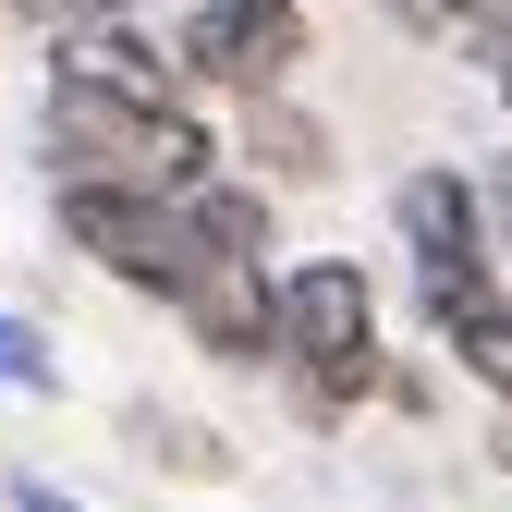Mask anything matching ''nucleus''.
<instances>
[{
  "label": "nucleus",
  "instance_id": "20e7f679",
  "mask_svg": "<svg viewBox=\"0 0 512 512\" xmlns=\"http://www.w3.org/2000/svg\"><path fill=\"white\" fill-rule=\"evenodd\" d=\"M61 244H74L98 281L147 293V305H183V281H196V244H183V208L171 196H98V183H61Z\"/></svg>",
  "mask_w": 512,
  "mask_h": 512
},
{
  "label": "nucleus",
  "instance_id": "0eeeda50",
  "mask_svg": "<svg viewBox=\"0 0 512 512\" xmlns=\"http://www.w3.org/2000/svg\"><path fill=\"white\" fill-rule=\"evenodd\" d=\"M49 74H74V86H98V98H135V110H196L183 74H171V49H159L147 25H61V37H49Z\"/></svg>",
  "mask_w": 512,
  "mask_h": 512
},
{
  "label": "nucleus",
  "instance_id": "4468645a",
  "mask_svg": "<svg viewBox=\"0 0 512 512\" xmlns=\"http://www.w3.org/2000/svg\"><path fill=\"white\" fill-rule=\"evenodd\" d=\"M0 500H13V512H86L74 488H61V476H13V488H0Z\"/></svg>",
  "mask_w": 512,
  "mask_h": 512
},
{
  "label": "nucleus",
  "instance_id": "7ed1b4c3",
  "mask_svg": "<svg viewBox=\"0 0 512 512\" xmlns=\"http://www.w3.org/2000/svg\"><path fill=\"white\" fill-rule=\"evenodd\" d=\"M305 61H317L305 0H196V13L171 25V74H183V98H196V86H220V98H293Z\"/></svg>",
  "mask_w": 512,
  "mask_h": 512
},
{
  "label": "nucleus",
  "instance_id": "9b49d317",
  "mask_svg": "<svg viewBox=\"0 0 512 512\" xmlns=\"http://www.w3.org/2000/svg\"><path fill=\"white\" fill-rule=\"evenodd\" d=\"M439 342H452V366L476 378V391L512 415V293H488V305H464L452 317V330H439Z\"/></svg>",
  "mask_w": 512,
  "mask_h": 512
},
{
  "label": "nucleus",
  "instance_id": "f257e3e1",
  "mask_svg": "<svg viewBox=\"0 0 512 512\" xmlns=\"http://www.w3.org/2000/svg\"><path fill=\"white\" fill-rule=\"evenodd\" d=\"M37 147H49V183H98V196H183V183L220 171V135L196 110H135V98H98L74 74H49Z\"/></svg>",
  "mask_w": 512,
  "mask_h": 512
},
{
  "label": "nucleus",
  "instance_id": "f8f14e48",
  "mask_svg": "<svg viewBox=\"0 0 512 512\" xmlns=\"http://www.w3.org/2000/svg\"><path fill=\"white\" fill-rule=\"evenodd\" d=\"M0 391H61V354H49V330H37V317H13V305H0Z\"/></svg>",
  "mask_w": 512,
  "mask_h": 512
},
{
  "label": "nucleus",
  "instance_id": "f3484780",
  "mask_svg": "<svg viewBox=\"0 0 512 512\" xmlns=\"http://www.w3.org/2000/svg\"><path fill=\"white\" fill-rule=\"evenodd\" d=\"M488 196H500V220H512V159H500V183H488Z\"/></svg>",
  "mask_w": 512,
  "mask_h": 512
},
{
  "label": "nucleus",
  "instance_id": "dca6fc26",
  "mask_svg": "<svg viewBox=\"0 0 512 512\" xmlns=\"http://www.w3.org/2000/svg\"><path fill=\"white\" fill-rule=\"evenodd\" d=\"M488 74H500V98H512V25H500V37H488Z\"/></svg>",
  "mask_w": 512,
  "mask_h": 512
},
{
  "label": "nucleus",
  "instance_id": "a211bd4d",
  "mask_svg": "<svg viewBox=\"0 0 512 512\" xmlns=\"http://www.w3.org/2000/svg\"><path fill=\"white\" fill-rule=\"evenodd\" d=\"M0 13H13V0H0Z\"/></svg>",
  "mask_w": 512,
  "mask_h": 512
},
{
  "label": "nucleus",
  "instance_id": "1a4fd4ad",
  "mask_svg": "<svg viewBox=\"0 0 512 512\" xmlns=\"http://www.w3.org/2000/svg\"><path fill=\"white\" fill-rule=\"evenodd\" d=\"M122 452L147 476H183V488H232V439L183 403H122Z\"/></svg>",
  "mask_w": 512,
  "mask_h": 512
},
{
  "label": "nucleus",
  "instance_id": "39448f33",
  "mask_svg": "<svg viewBox=\"0 0 512 512\" xmlns=\"http://www.w3.org/2000/svg\"><path fill=\"white\" fill-rule=\"evenodd\" d=\"M391 232H403L415 269H488V183L452 159H415L391 183Z\"/></svg>",
  "mask_w": 512,
  "mask_h": 512
},
{
  "label": "nucleus",
  "instance_id": "ddd939ff",
  "mask_svg": "<svg viewBox=\"0 0 512 512\" xmlns=\"http://www.w3.org/2000/svg\"><path fill=\"white\" fill-rule=\"evenodd\" d=\"M147 13H159V0H61V25H147ZM61 25H49V37H61Z\"/></svg>",
  "mask_w": 512,
  "mask_h": 512
},
{
  "label": "nucleus",
  "instance_id": "6e6552de",
  "mask_svg": "<svg viewBox=\"0 0 512 512\" xmlns=\"http://www.w3.org/2000/svg\"><path fill=\"white\" fill-rule=\"evenodd\" d=\"M183 244H196V269H269L281 256V208H269V183H244V171H208V183H183Z\"/></svg>",
  "mask_w": 512,
  "mask_h": 512
},
{
  "label": "nucleus",
  "instance_id": "2eb2a0df",
  "mask_svg": "<svg viewBox=\"0 0 512 512\" xmlns=\"http://www.w3.org/2000/svg\"><path fill=\"white\" fill-rule=\"evenodd\" d=\"M488 464H500V476H512V415H488Z\"/></svg>",
  "mask_w": 512,
  "mask_h": 512
},
{
  "label": "nucleus",
  "instance_id": "423d86ee",
  "mask_svg": "<svg viewBox=\"0 0 512 512\" xmlns=\"http://www.w3.org/2000/svg\"><path fill=\"white\" fill-rule=\"evenodd\" d=\"M183 342H196L208 366H269L281 378V293H269V269H196V281H183Z\"/></svg>",
  "mask_w": 512,
  "mask_h": 512
},
{
  "label": "nucleus",
  "instance_id": "f03ea898",
  "mask_svg": "<svg viewBox=\"0 0 512 512\" xmlns=\"http://www.w3.org/2000/svg\"><path fill=\"white\" fill-rule=\"evenodd\" d=\"M281 293V378H293V415L305 427H342L378 403V378H391V354H378V281L354 269V256H293V269H269Z\"/></svg>",
  "mask_w": 512,
  "mask_h": 512
},
{
  "label": "nucleus",
  "instance_id": "9d476101",
  "mask_svg": "<svg viewBox=\"0 0 512 512\" xmlns=\"http://www.w3.org/2000/svg\"><path fill=\"white\" fill-rule=\"evenodd\" d=\"M244 159H269L281 183H330V122L293 98H244Z\"/></svg>",
  "mask_w": 512,
  "mask_h": 512
}]
</instances>
